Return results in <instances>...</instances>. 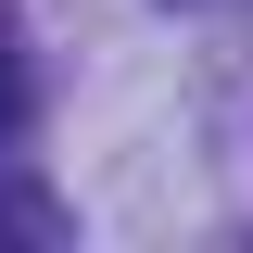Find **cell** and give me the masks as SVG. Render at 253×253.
Returning a JSON list of instances; mask_svg holds the SVG:
<instances>
[{"label": "cell", "mask_w": 253, "mask_h": 253, "mask_svg": "<svg viewBox=\"0 0 253 253\" xmlns=\"http://www.w3.org/2000/svg\"><path fill=\"white\" fill-rule=\"evenodd\" d=\"M0 126H13V76H0Z\"/></svg>", "instance_id": "obj_1"}]
</instances>
